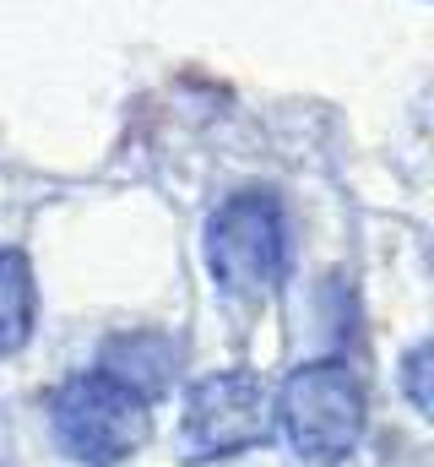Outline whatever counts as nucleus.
<instances>
[{
	"label": "nucleus",
	"mask_w": 434,
	"mask_h": 467,
	"mask_svg": "<svg viewBox=\"0 0 434 467\" xmlns=\"http://www.w3.org/2000/svg\"><path fill=\"white\" fill-rule=\"evenodd\" d=\"M294 266V223L272 191L228 196L207 223V272L222 294L261 299L288 283Z\"/></svg>",
	"instance_id": "nucleus-1"
},
{
	"label": "nucleus",
	"mask_w": 434,
	"mask_h": 467,
	"mask_svg": "<svg viewBox=\"0 0 434 467\" xmlns=\"http://www.w3.org/2000/svg\"><path fill=\"white\" fill-rule=\"evenodd\" d=\"M369 402L358 375L342 358H315L305 369H294L283 380V391L272 397V424L288 435L294 457L315 467H336L364 435Z\"/></svg>",
	"instance_id": "nucleus-2"
},
{
	"label": "nucleus",
	"mask_w": 434,
	"mask_h": 467,
	"mask_svg": "<svg viewBox=\"0 0 434 467\" xmlns=\"http://www.w3.org/2000/svg\"><path fill=\"white\" fill-rule=\"evenodd\" d=\"M49 424H55V441L71 462L119 467L152 441V402L136 386L114 380L108 369H93V375H77L55 391Z\"/></svg>",
	"instance_id": "nucleus-3"
},
{
	"label": "nucleus",
	"mask_w": 434,
	"mask_h": 467,
	"mask_svg": "<svg viewBox=\"0 0 434 467\" xmlns=\"http://www.w3.org/2000/svg\"><path fill=\"white\" fill-rule=\"evenodd\" d=\"M272 391L261 375L250 369H217L202 375L185 391V413H180V457L185 462H217V457H239L250 446L272 441Z\"/></svg>",
	"instance_id": "nucleus-4"
},
{
	"label": "nucleus",
	"mask_w": 434,
	"mask_h": 467,
	"mask_svg": "<svg viewBox=\"0 0 434 467\" xmlns=\"http://www.w3.org/2000/svg\"><path fill=\"white\" fill-rule=\"evenodd\" d=\"M114 380H125V386H136L147 402L152 397H163L169 391V380H174V348L163 343V337H152V332H136V337H114L104 343V364Z\"/></svg>",
	"instance_id": "nucleus-5"
},
{
	"label": "nucleus",
	"mask_w": 434,
	"mask_h": 467,
	"mask_svg": "<svg viewBox=\"0 0 434 467\" xmlns=\"http://www.w3.org/2000/svg\"><path fill=\"white\" fill-rule=\"evenodd\" d=\"M38 321V283L22 250H0V358L27 348Z\"/></svg>",
	"instance_id": "nucleus-6"
},
{
	"label": "nucleus",
	"mask_w": 434,
	"mask_h": 467,
	"mask_svg": "<svg viewBox=\"0 0 434 467\" xmlns=\"http://www.w3.org/2000/svg\"><path fill=\"white\" fill-rule=\"evenodd\" d=\"M424 369H429V343H418V348L408 353V397H413L418 413H429V380H424Z\"/></svg>",
	"instance_id": "nucleus-7"
}]
</instances>
